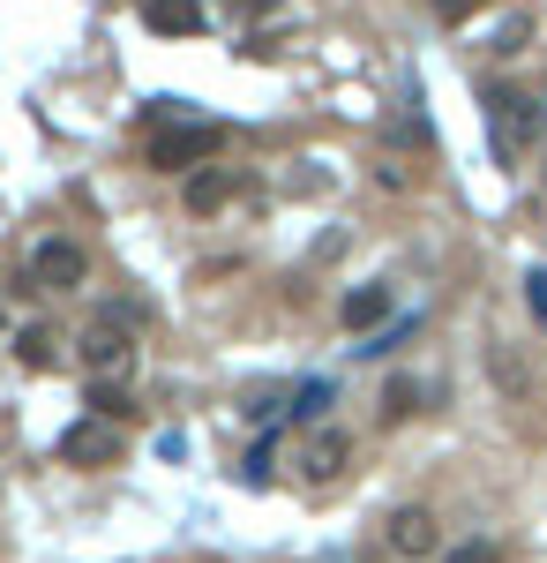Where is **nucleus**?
I'll return each instance as SVG.
<instances>
[{
  "label": "nucleus",
  "instance_id": "1",
  "mask_svg": "<svg viewBox=\"0 0 547 563\" xmlns=\"http://www.w3.org/2000/svg\"><path fill=\"white\" fill-rule=\"evenodd\" d=\"M217 151H225V129L217 121H172V129L150 135V166L158 174H203Z\"/></svg>",
  "mask_w": 547,
  "mask_h": 563
},
{
  "label": "nucleus",
  "instance_id": "2",
  "mask_svg": "<svg viewBox=\"0 0 547 563\" xmlns=\"http://www.w3.org/2000/svg\"><path fill=\"white\" fill-rule=\"evenodd\" d=\"M488 135L503 151V166H525L533 158V135H540V106L517 98V90H488Z\"/></svg>",
  "mask_w": 547,
  "mask_h": 563
},
{
  "label": "nucleus",
  "instance_id": "3",
  "mask_svg": "<svg viewBox=\"0 0 547 563\" xmlns=\"http://www.w3.org/2000/svg\"><path fill=\"white\" fill-rule=\"evenodd\" d=\"M90 278V256L76 241H38L31 263H23V294H76Z\"/></svg>",
  "mask_w": 547,
  "mask_h": 563
},
{
  "label": "nucleus",
  "instance_id": "4",
  "mask_svg": "<svg viewBox=\"0 0 547 563\" xmlns=\"http://www.w3.org/2000/svg\"><path fill=\"white\" fill-rule=\"evenodd\" d=\"M76 361L90 368V384H121V376H127V361H135V339H127V323L98 316L83 339H76Z\"/></svg>",
  "mask_w": 547,
  "mask_h": 563
},
{
  "label": "nucleus",
  "instance_id": "5",
  "mask_svg": "<svg viewBox=\"0 0 547 563\" xmlns=\"http://www.w3.org/2000/svg\"><path fill=\"white\" fill-rule=\"evenodd\" d=\"M60 459L68 466H90V474L98 466H121V429L113 421H76V429L60 435Z\"/></svg>",
  "mask_w": 547,
  "mask_h": 563
},
{
  "label": "nucleus",
  "instance_id": "6",
  "mask_svg": "<svg viewBox=\"0 0 547 563\" xmlns=\"http://www.w3.org/2000/svg\"><path fill=\"white\" fill-rule=\"evenodd\" d=\"M345 459H353V435H345V429H315V435L293 451L300 481H337V474H345Z\"/></svg>",
  "mask_w": 547,
  "mask_h": 563
},
{
  "label": "nucleus",
  "instance_id": "7",
  "mask_svg": "<svg viewBox=\"0 0 547 563\" xmlns=\"http://www.w3.org/2000/svg\"><path fill=\"white\" fill-rule=\"evenodd\" d=\"M390 549L421 563V556H435V549H443V526H435L421 504H413V511H398V519H390Z\"/></svg>",
  "mask_w": 547,
  "mask_h": 563
},
{
  "label": "nucleus",
  "instance_id": "8",
  "mask_svg": "<svg viewBox=\"0 0 547 563\" xmlns=\"http://www.w3.org/2000/svg\"><path fill=\"white\" fill-rule=\"evenodd\" d=\"M143 23L158 38H196L203 31V0H143Z\"/></svg>",
  "mask_w": 547,
  "mask_h": 563
},
{
  "label": "nucleus",
  "instance_id": "9",
  "mask_svg": "<svg viewBox=\"0 0 547 563\" xmlns=\"http://www.w3.org/2000/svg\"><path fill=\"white\" fill-rule=\"evenodd\" d=\"M180 196H188V211H196V218L225 211V203H233V166H203V174H188Z\"/></svg>",
  "mask_w": 547,
  "mask_h": 563
},
{
  "label": "nucleus",
  "instance_id": "10",
  "mask_svg": "<svg viewBox=\"0 0 547 563\" xmlns=\"http://www.w3.org/2000/svg\"><path fill=\"white\" fill-rule=\"evenodd\" d=\"M15 361H23L31 376H45V368L60 361V339H53V323H23V331H15Z\"/></svg>",
  "mask_w": 547,
  "mask_h": 563
},
{
  "label": "nucleus",
  "instance_id": "11",
  "mask_svg": "<svg viewBox=\"0 0 547 563\" xmlns=\"http://www.w3.org/2000/svg\"><path fill=\"white\" fill-rule=\"evenodd\" d=\"M337 316H345V331H376L382 316H390V294H382V286H360V294H345Z\"/></svg>",
  "mask_w": 547,
  "mask_h": 563
},
{
  "label": "nucleus",
  "instance_id": "12",
  "mask_svg": "<svg viewBox=\"0 0 547 563\" xmlns=\"http://www.w3.org/2000/svg\"><path fill=\"white\" fill-rule=\"evenodd\" d=\"M90 421H113V429H121V421H135V413H143V406H135V398H127L121 384H90Z\"/></svg>",
  "mask_w": 547,
  "mask_h": 563
},
{
  "label": "nucleus",
  "instance_id": "13",
  "mask_svg": "<svg viewBox=\"0 0 547 563\" xmlns=\"http://www.w3.org/2000/svg\"><path fill=\"white\" fill-rule=\"evenodd\" d=\"M413 406H421V390L405 384V376H398V384L382 390V421H405V413H413Z\"/></svg>",
  "mask_w": 547,
  "mask_h": 563
},
{
  "label": "nucleus",
  "instance_id": "14",
  "mask_svg": "<svg viewBox=\"0 0 547 563\" xmlns=\"http://www.w3.org/2000/svg\"><path fill=\"white\" fill-rule=\"evenodd\" d=\"M495 556H503L495 541H458V549H450V556H443V563H495Z\"/></svg>",
  "mask_w": 547,
  "mask_h": 563
},
{
  "label": "nucleus",
  "instance_id": "15",
  "mask_svg": "<svg viewBox=\"0 0 547 563\" xmlns=\"http://www.w3.org/2000/svg\"><path fill=\"white\" fill-rule=\"evenodd\" d=\"M472 8H488V0H435V15H443V23H465Z\"/></svg>",
  "mask_w": 547,
  "mask_h": 563
},
{
  "label": "nucleus",
  "instance_id": "16",
  "mask_svg": "<svg viewBox=\"0 0 547 563\" xmlns=\"http://www.w3.org/2000/svg\"><path fill=\"white\" fill-rule=\"evenodd\" d=\"M525 301H533V316H547V271H533V278H525Z\"/></svg>",
  "mask_w": 547,
  "mask_h": 563
},
{
  "label": "nucleus",
  "instance_id": "17",
  "mask_svg": "<svg viewBox=\"0 0 547 563\" xmlns=\"http://www.w3.org/2000/svg\"><path fill=\"white\" fill-rule=\"evenodd\" d=\"M225 8H233V15H263L270 0H225Z\"/></svg>",
  "mask_w": 547,
  "mask_h": 563
}]
</instances>
